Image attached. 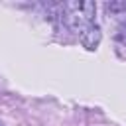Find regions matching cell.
<instances>
[{
    "mask_svg": "<svg viewBox=\"0 0 126 126\" xmlns=\"http://www.w3.org/2000/svg\"><path fill=\"white\" fill-rule=\"evenodd\" d=\"M59 20L63 22V26H67L71 32L81 33L89 24L94 22V12H96V4L91 0H71V2H63L55 6Z\"/></svg>",
    "mask_w": 126,
    "mask_h": 126,
    "instance_id": "obj_1",
    "label": "cell"
},
{
    "mask_svg": "<svg viewBox=\"0 0 126 126\" xmlns=\"http://www.w3.org/2000/svg\"><path fill=\"white\" fill-rule=\"evenodd\" d=\"M79 37H81L83 47H87L89 51H94V49L98 47V43H100V37H102L98 24H96V22L89 24V26H87V28H85V30L79 33Z\"/></svg>",
    "mask_w": 126,
    "mask_h": 126,
    "instance_id": "obj_2",
    "label": "cell"
},
{
    "mask_svg": "<svg viewBox=\"0 0 126 126\" xmlns=\"http://www.w3.org/2000/svg\"><path fill=\"white\" fill-rule=\"evenodd\" d=\"M106 14H126V0H112L104 4Z\"/></svg>",
    "mask_w": 126,
    "mask_h": 126,
    "instance_id": "obj_3",
    "label": "cell"
},
{
    "mask_svg": "<svg viewBox=\"0 0 126 126\" xmlns=\"http://www.w3.org/2000/svg\"><path fill=\"white\" fill-rule=\"evenodd\" d=\"M116 37H118V39H122V41L126 43V22L118 26V33H116Z\"/></svg>",
    "mask_w": 126,
    "mask_h": 126,
    "instance_id": "obj_4",
    "label": "cell"
},
{
    "mask_svg": "<svg viewBox=\"0 0 126 126\" xmlns=\"http://www.w3.org/2000/svg\"><path fill=\"white\" fill-rule=\"evenodd\" d=\"M0 126H4V124H2V122H0Z\"/></svg>",
    "mask_w": 126,
    "mask_h": 126,
    "instance_id": "obj_5",
    "label": "cell"
}]
</instances>
